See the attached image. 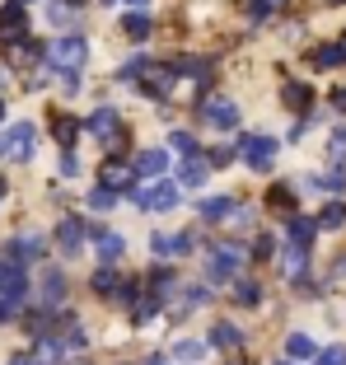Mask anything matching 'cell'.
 I'll use <instances>...</instances> for the list:
<instances>
[{
  "label": "cell",
  "instance_id": "obj_45",
  "mask_svg": "<svg viewBox=\"0 0 346 365\" xmlns=\"http://www.w3.org/2000/svg\"><path fill=\"white\" fill-rule=\"evenodd\" d=\"M145 365H169V356H145Z\"/></svg>",
  "mask_w": 346,
  "mask_h": 365
},
{
  "label": "cell",
  "instance_id": "obj_43",
  "mask_svg": "<svg viewBox=\"0 0 346 365\" xmlns=\"http://www.w3.org/2000/svg\"><path fill=\"white\" fill-rule=\"evenodd\" d=\"M10 365H38V361H33V356H23V351H19V356H10Z\"/></svg>",
  "mask_w": 346,
  "mask_h": 365
},
{
  "label": "cell",
  "instance_id": "obj_6",
  "mask_svg": "<svg viewBox=\"0 0 346 365\" xmlns=\"http://www.w3.org/2000/svg\"><path fill=\"white\" fill-rule=\"evenodd\" d=\"M43 248H47V239L43 235H19V239H10L5 244V262H33V258H43Z\"/></svg>",
  "mask_w": 346,
  "mask_h": 365
},
{
  "label": "cell",
  "instance_id": "obj_7",
  "mask_svg": "<svg viewBox=\"0 0 346 365\" xmlns=\"http://www.w3.org/2000/svg\"><path fill=\"white\" fill-rule=\"evenodd\" d=\"M0 295H5V300H14V304L28 295V277H23L19 262H0Z\"/></svg>",
  "mask_w": 346,
  "mask_h": 365
},
{
  "label": "cell",
  "instance_id": "obj_22",
  "mask_svg": "<svg viewBox=\"0 0 346 365\" xmlns=\"http://www.w3.org/2000/svg\"><path fill=\"white\" fill-rule=\"evenodd\" d=\"M65 300V277L56 267H47L43 272V304H61Z\"/></svg>",
  "mask_w": 346,
  "mask_h": 365
},
{
  "label": "cell",
  "instance_id": "obj_26",
  "mask_svg": "<svg viewBox=\"0 0 346 365\" xmlns=\"http://www.w3.org/2000/svg\"><path fill=\"white\" fill-rule=\"evenodd\" d=\"M281 94H285V108H295V113H309V108H314V94H309V85H295V80H290Z\"/></svg>",
  "mask_w": 346,
  "mask_h": 365
},
{
  "label": "cell",
  "instance_id": "obj_23",
  "mask_svg": "<svg viewBox=\"0 0 346 365\" xmlns=\"http://www.w3.org/2000/svg\"><path fill=\"white\" fill-rule=\"evenodd\" d=\"M281 10H285V0H243V14H248L253 24L271 19V14H281Z\"/></svg>",
  "mask_w": 346,
  "mask_h": 365
},
{
  "label": "cell",
  "instance_id": "obj_10",
  "mask_svg": "<svg viewBox=\"0 0 346 365\" xmlns=\"http://www.w3.org/2000/svg\"><path fill=\"white\" fill-rule=\"evenodd\" d=\"M80 244H85V225H80L75 215H65L61 225H56V248H61L65 258H75V253H80Z\"/></svg>",
  "mask_w": 346,
  "mask_h": 365
},
{
  "label": "cell",
  "instance_id": "obj_48",
  "mask_svg": "<svg viewBox=\"0 0 346 365\" xmlns=\"http://www.w3.org/2000/svg\"><path fill=\"white\" fill-rule=\"evenodd\" d=\"M0 192H5V173H0Z\"/></svg>",
  "mask_w": 346,
  "mask_h": 365
},
{
  "label": "cell",
  "instance_id": "obj_36",
  "mask_svg": "<svg viewBox=\"0 0 346 365\" xmlns=\"http://www.w3.org/2000/svg\"><path fill=\"white\" fill-rule=\"evenodd\" d=\"M154 309H159V295L150 290V300H141V304H136V314H131V319H136V323H150V319H154Z\"/></svg>",
  "mask_w": 346,
  "mask_h": 365
},
{
  "label": "cell",
  "instance_id": "obj_39",
  "mask_svg": "<svg viewBox=\"0 0 346 365\" xmlns=\"http://www.w3.org/2000/svg\"><path fill=\"white\" fill-rule=\"evenodd\" d=\"M61 173H65V178H75V173H80V160H75V150H70V145L61 150Z\"/></svg>",
  "mask_w": 346,
  "mask_h": 365
},
{
  "label": "cell",
  "instance_id": "obj_11",
  "mask_svg": "<svg viewBox=\"0 0 346 365\" xmlns=\"http://www.w3.org/2000/svg\"><path fill=\"white\" fill-rule=\"evenodd\" d=\"M211 178V160H201V155H187L183 160V169H178V187H201V182Z\"/></svg>",
  "mask_w": 346,
  "mask_h": 365
},
{
  "label": "cell",
  "instance_id": "obj_5",
  "mask_svg": "<svg viewBox=\"0 0 346 365\" xmlns=\"http://www.w3.org/2000/svg\"><path fill=\"white\" fill-rule=\"evenodd\" d=\"M196 118H206L211 127L229 131V127H238V103H229V98H201V103H196Z\"/></svg>",
  "mask_w": 346,
  "mask_h": 365
},
{
  "label": "cell",
  "instance_id": "obj_49",
  "mask_svg": "<svg viewBox=\"0 0 346 365\" xmlns=\"http://www.w3.org/2000/svg\"><path fill=\"white\" fill-rule=\"evenodd\" d=\"M0 122H5V103H0Z\"/></svg>",
  "mask_w": 346,
  "mask_h": 365
},
{
  "label": "cell",
  "instance_id": "obj_24",
  "mask_svg": "<svg viewBox=\"0 0 346 365\" xmlns=\"http://www.w3.org/2000/svg\"><path fill=\"white\" fill-rule=\"evenodd\" d=\"M314 337H304V333H290L285 337V356H290V361H314Z\"/></svg>",
  "mask_w": 346,
  "mask_h": 365
},
{
  "label": "cell",
  "instance_id": "obj_32",
  "mask_svg": "<svg viewBox=\"0 0 346 365\" xmlns=\"http://www.w3.org/2000/svg\"><path fill=\"white\" fill-rule=\"evenodd\" d=\"M314 187H327V192H346V169H327V173H318Z\"/></svg>",
  "mask_w": 346,
  "mask_h": 365
},
{
  "label": "cell",
  "instance_id": "obj_8",
  "mask_svg": "<svg viewBox=\"0 0 346 365\" xmlns=\"http://www.w3.org/2000/svg\"><path fill=\"white\" fill-rule=\"evenodd\" d=\"M196 239L192 235H150V253L154 258H178V253H192Z\"/></svg>",
  "mask_w": 346,
  "mask_h": 365
},
{
  "label": "cell",
  "instance_id": "obj_25",
  "mask_svg": "<svg viewBox=\"0 0 346 365\" xmlns=\"http://www.w3.org/2000/svg\"><path fill=\"white\" fill-rule=\"evenodd\" d=\"M211 342H216L220 351H238V346H243V333L229 328V323H216V328H211Z\"/></svg>",
  "mask_w": 346,
  "mask_h": 365
},
{
  "label": "cell",
  "instance_id": "obj_18",
  "mask_svg": "<svg viewBox=\"0 0 346 365\" xmlns=\"http://www.w3.org/2000/svg\"><path fill=\"white\" fill-rule=\"evenodd\" d=\"M173 71H178V80H196V85H206L211 80V66L196 61V56H178V61H169Z\"/></svg>",
  "mask_w": 346,
  "mask_h": 365
},
{
  "label": "cell",
  "instance_id": "obj_21",
  "mask_svg": "<svg viewBox=\"0 0 346 365\" xmlns=\"http://www.w3.org/2000/svg\"><path fill=\"white\" fill-rule=\"evenodd\" d=\"M85 127L94 131L98 140H112V136H117V113H112V108H98V113L85 122Z\"/></svg>",
  "mask_w": 346,
  "mask_h": 365
},
{
  "label": "cell",
  "instance_id": "obj_35",
  "mask_svg": "<svg viewBox=\"0 0 346 365\" xmlns=\"http://www.w3.org/2000/svg\"><path fill=\"white\" fill-rule=\"evenodd\" d=\"M314 365H346V346H327V351H314Z\"/></svg>",
  "mask_w": 346,
  "mask_h": 365
},
{
  "label": "cell",
  "instance_id": "obj_40",
  "mask_svg": "<svg viewBox=\"0 0 346 365\" xmlns=\"http://www.w3.org/2000/svg\"><path fill=\"white\" fill-rule=\"evenodd\" d=\"M267 202H271V206H281V211H290V187H271Z\"/></svg>",
  "mask_w": 346,
  "mask_h": 365
},
{
  "label": "cell",
  "instance_id": "obj_27",
  "mask_svg": "<svg viewBox=\"0 0 346 365\" xmlns=\"http://www.w3.org/2000/svg\"><path fill=\"white\" fill-rule=\"evenodd\" d=\"M122 29H127V38H136V43H145V38H150V33H154V24L145 19L141 10H131L127 19H122Z\"/></svg>",
  "mask_w": 346,
  "mask_h": 365
},
{
  "label": "cell",
  "instance_id": "obj_14",
  "mask_svg": "<svg viewBox=\"0 0 346 365\" xmlns=\"http://www.w3.org/2000/svg\"><path fill=\"white\" fill-rule=\"evenodd\" d=\"M314 66H318V71H337V66H346V38H342V43L314 47Z\"/></svg>",
  "mask_w": 346,
  "mask_h": 365
},
{
  "label": "cell",
  "instance_id": "obj_37",
  "mask_svg": "<svg viewBox=\"0 0 346 365\" xmlns=\"http://www.w3.org/2000/svg\"><path fill=\"white\" fill-rule=\"evenodd\" d=\"M169 286H173V272H169V267H154V272H150V290H154V295H164Z\"/></svg>",
  "mask_w": 346,
  "mask_h": 365
},
{
  "label": "cell",
  "instance_id": "obj_12",
  "mask_svg": "<svg viewBox=\"0 0 346 365\" xmlns=\"http://www.w3.org/2000/svg\"><path fill=\"white\" fill-rule=\"evenodd\" d=\"M85 235H94L98 258H103V262H117V258H122V248H127V239L112 235V230H85Z\"/></svg>",
  "mask_w": 346,
  "mask_h": 365
},
{
  "label": "cell",
  "instance_id": "obj_42",
  "mask_svg": "<svg viewBox=\"0 0 346 365\" xmlns=\"http://www.w3.org/2000/svg\"><path fill=\"white\" fill-rule=\"evenodd\" d=\"M332 155H346V127L332 131Z\"/></svg>",
  "mask_w": 346,
  "mask_h": 365
},
{
  "label": "cell",
  "instance_id": "obj_4",
  "mask_svg": "<svg viewBox=\"0 0 346 365\" xmlns=\"http://www.w3.org/2000/svg\"><path fill=\"white\" fill-rule=\"evenodd\" d=\"M206 272H211V281H229L243 272V248L238 244H220L216 253H211V262H206Z\"/></svg>",
  "mask_w": 346,
  "mask_h": 365
},
{
  "label": "cell",
  "instance_id": "obj_51",
  "mask_svg": "<svg viewBox=\"0 0 346 365\" xmlns=\"http://www.w3.org/2000/svg\"><path fill=\"white\" fill-rule=\"evenodd\" d=\"M234 365H248V361H234Z\"/></svg>",
  "mask_w": 346,
  "mask_h": 365
},
{
  "label": "cell",
  "instance_id": "obj_30",
  "mask_svg": "<svg viewBox=\"0 0 346 365\" xmlns=\"http://www.w3.org/2000/svg\"><path fill=\"white\" fill-rule=\"evenodd\" d=\"M173 356H178V361H183V365H196V361H201V356H206V346H201V342H192V337H183V342L173 346Z\"/></svg>",
  "mask_w": 346,
  "mask_h": 365
},
{
  "label": "cell",
  "instance_id": "obj_20",
  "mask_svg": "<svg viewBox=\"0 0 346 365\" xmlns=\"http://www.w3.org/2000/svg\"><path fill=\"white\" fill-rule=\"evenodd\" d=\"M164 169H169V150H141L136 155V173H145V178H159Z\"/></svg>",
  "mask_w": 346,
  "mask_h": 365
},
{
  "label": "cell",
  "instance_id": "obj_41",
  "mask_svg": "<svg viewBox=\"0 0 346 365\" xmlns=\"http://www.w3.org/2000/svg\"><path fill=\"white\" fill-rule=\"evenodd\" d=\"M271 253H276V239L262 235V239H258V248H253V258H271Z\"/></svg>",
  "mask_w": 346,
  "mask_h": 365
},
{
  "label": "cell",
  "instance_id": "obj_52",
  "mask_svg": "<svg viewBox=\"0 0 346 365\" xmlns=\"http://www.w3.org/2000/svg\"><path fill=\"white\" fill-rule=\"evenodd\" d=\"M276 365H290V361H276Z\"/></svg>",
  "mask_w": 346,
  "mask_h": 365
},
{
  "label": "cell",
  "instance_id": "obj_9",
  "mask_svg": "<svg viewBox=\"0 0 346 365\" xmlns=\"http://www.w3.org/2000/svg\"><path fill=\"white\" fill-rule=\"evenodd\" d=\"M23 29H28V19H23V0L0 5V38H5V43H14V38H23Z\"/></svg>",
  "mask_w": 346,
  "mask_h": 365
},
{
  "label": "cell",
  "instance_id": "obj_33",
  "mask_svg": "<svg viewBox=\"0 0 346 365\" xmlns=\"http://www.w3.org/2000/svg\"><path fill=\"white\" fill-rule=\"evenodd\" d=\"M117 286H122V277H117V272H112V267L94 272V290H98V295H112V290H117Z\"/></svg>",
  "mask_w": 346,
  "mask_h": 365
},
{
  "label": "cell",
  "instance_id": "obj_15",
  "mask_svg": "<svg viewBox=\"0 0 346 365\" xmlns=\"http://www.w3.org/2000/svg\"><path fill=\"white\" fill-rule=\"evenodd\" d=\"M304 267H309V248H304V244H285V253H281V272H285L290 281H300V272H304Z\"/></svg>",
  "mask_w": 346,
  "mask_h": 365
},
{
  "label": "cell",
  "instance_id": "obj_34",
  "mask_svg": "<svg viewBox=\"0 0 346 365\" xmlns=\"http://www.w3.org/2000/svg\"><path fill=\"white\" fill-rule=\"evenodd\" d=\"M234 300H238V304H258V300H262L258 281H248V277H243V281H238V286H234Z\"/></svg>",
  "mask_w": 346,
  "mask_h": 365
},
{
  "label": "cell",
  "instance_id": "obj_1",
  "mask_svg": "<svg viewBox=\"0 0 346 365\" xmlns=\"http://www.w3.org/2000/svg\"><path fill=\"white\" fill-rule=\"evenodd\" d=\"M33 140H38V127H33V122H14V127L5 131V140H0V155L10 164H23L33 155Z\"/></svg>",
  "mask_w": 346,
  "mask_h": 365
},
{
  "label": "cell",
  "instance_id": "obj_16",
  "mask_svg": "<svg viewBox=\"0 0 346 365\" xmlns=\"http://www.w3.org/2000/svg\"><path fill=\"white\" fill-rule=\"evenodd\" d=\"M285 235H290V244H314V235H318V220H309V215H290L285 220Z\"/></svg>",
  "mask_w": 346,
  "mask_h": 365
},
{
  "label": "cell",
  "instance_id": "obj_44",
  "mask_svg": "<svg viewBox=\"0 0 346 365\" xmlns=\"http://www.w3.org/2000/svg\"><path fill=\"white\" fill-rule=\"evenodd\" d=\"M332 103H337V108L346 113V89H337V94H332Z\"/></svg>",
  "mask_w": 346,
  "mask_h": 365
},
{
  "label": "cell",
  "instance_id": "obj_50",
  "mask_svg": "<svg viewBox=\"0 0 346 365\" xmlns=\"http://www.w3.org/2000/svg\"><path fill=\"white\" fill-rule=\"evenodd\" d=\"M70 5H85V0H70Z\"/></svg>",
  "mask_w": 346,
  "mask_h": 365
},
{
  "label": "cell",
  "instance_id": "obj_19",
  "mask_svg": "<svg viewBox=\"0 0 346 365\" xmlns=\"http://www.w3.org/2000/svg\"><path fill=\"white\" fill-rule=\"evenodd\" d=\"M103 182H108L112 192H127L131 182H136V169H127V164H117V160H108V164H103Z\"/></svg>",
  "mask_w": 346,
  "mask_h": 365
},
{
  "label": "cell",
  "instance_id": "obj_46",
  "mask_svg": "<svg viewBox=\"0 0 346 365\" xmlns=\"http://www.w3.org/2000/svg\"><path fill=\"white\" fill-rule=\"evenodd\" d=\"M112 5H117V0H112ZM122 5H131V10H141V5H145V0H122Z\"/></svg>",
  "mask_w": 346,
  "mask_h": 365
},
{
  "label": "cell",
  "instance_id": "obj_29",
  "mask_svg": "<svg viewBox=\"0 0 346 365\" xmlns=\"http://www.w3.org/2000/svg\"><path fill=\"white\" fill-rule=\"evenodd\" d=\"M52 131H56V140H61V145H75V136H80V122L75 118H52Z\"/></svg>",
  "mask_w": 346,
  "mask_h": 365
},
{
  "label": "cell",
  "instance_id": "obj_47",
  "mask_svg": "<svg viewBox=\"0 0 346 365\" xmlns=\"http://www.w3.org/2000/svg\"><path fill=\"white\" fill-rule=\"evenodd\" d=\"M323 5H346V0H323Z\"/></svg>",
  "mask_w": 346,
  "mask_h": 365
},
{
  "label": "cell",
  "instance_id": "obj_2",
  "mask_svg": "<svg viewBox=\"0 0 346 365\" xmlns=\"http://www.w3.org/2000/svg\"><path fill=\"white\" fill-rule=\"evenodd\" d=\"M89 56V43L85 38H56L52 47H47V61L56 66V71H80Z\"/></svg>",
  "mask_w": 346,
  "mask_h": 365
},
{
  "label": "cell",
  "instance_id": "obj_31",
  "mask_svg": "<svg viewBox=\"0 0 346 365\" xmlns=\"http://www.w3.org/2000/svg\"><path fill=\"white\" fill-rule=\"evenodd\" d=\"M112 206H117V192H112L108 182H103V187H94V192H89V211H112Z\"/></svg>",
  "mask_w": 346,
  "mask_h": 365
},
{
  "label": "cell",
  "instance_id": "obj_13",
  "mask_svg": "<svg viewBox=\"0 0 346 365\" xmlns=\"http://www.w3.org/2000/svg\"><path fill=\"white\" fill-rule=\"evenodd\" d=\"M145 206L173 211V206H178V182H159V178H154V187H145Z\"/></svg>",
  "mask_w": 346,
  "mask_h": 365
},
{
  "label": "cell",
  "instance_id": "obj_17",
  "mask_svg": "<svg viewBox=\"0 0 346 365\" xmlns=\"http://www.w3.org/2000/svg\"><path fill=\"white\" fill-rule=\"evenodd\" d=\"M234 211H238L234 197H206V202H201V220H206V225H220V220L234 215Z\"/></svg>",
  "mask_w": 346,
  "mask_h": 365
},
{
  "label": "cell",
  "instance_id": "obj_28",
  "mask_svg": "<svg viewBox=\"0 0 346 365\" xmlns=\"http://www.w3.org/2000/svg\"><path fill=\"white\" fill-rule=\"evenodd\" d=\"M346 225V202H327L318 215V230H342Z\"/></svg>",
  "mask_w": 346,
  "mask_h": 365
},
{
  "label": "cell",
  "instance_id": "obj_38",
  "mask_svg": "<svg viewBox=\"0 0 346 365\" xmlns=\"http://www.w3.org/2000/svg\"><path fill=\"white\" fill-rule=\"evenodd\" d=\"M173 150H178V155H192L196 150V136H192V131H173Z\"/></svg>",
  "mask_w": 346,
  "mask_h": 365
},
{
  "label": "cell",
  "instance_id": "obj_3",
  "mask_svg": "<svg viewBox=\"0 0 346 365\" xmlns=\"http://www.w3.org/2000/svg\"><path fill=\"white\" fill-rule=\"evenodd\" d=\"M238 155L248 160V169L267 173L271 164H276V140H271V136H243V140H238Z\"/></svg>",
  "mask_w": 346,
  "mask_h": 365
}]
</instances>
